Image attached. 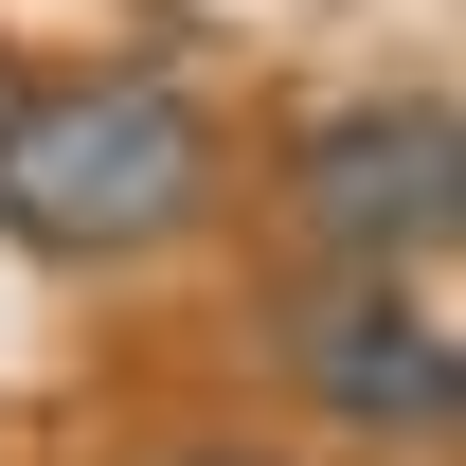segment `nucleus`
Returning <instances> with one entry per match:
<instances>
[{
    "mask_svg": "<svg viewBox=\"0 0 466 466\" xmlns=\"http://www.w3.org/2000/svg\"><path fill=\"white\" fill-rule=\"evenodd\" d=\"M288 233L323 269H449L466 233V126L449 90H359L288 144Z\"/></svg>",
    "mask_w": 466,
    "mask_h": 466,
    "instance_id": "f03ea898",
    "label": "nucleus"
},
{
    "mask_svg": "<svg viewBox=\"0 0 466 466\" xmlns=\"http://www.w3.org/2000/svg\"><path fill=\"white\" fill-rule=\"evenodd\" d=\"M269 341H288V377L341 412L359 449H449L466 431V341L431 305V269H323V288H288Z\"/></svg>",
    "mask_w": 466,
    "mask_h": 466,
    "instance_id": "7ed1b4c3",
    "label": "nucleus"
},
{
    "mask_svg": "<svg viewBox=\"0 0 466 466\" xmlns=\"http://www.w3.org/2000/svg\"><path fill=\"white\" fill-rule=\"evenodd\" d=\"M144 466H288L269 431H179V449H144Z\"/></svg>",
    "mask_w": 466,
    "mask_h": 466,
    "instance_id": "20e7f679",
    "label": "nucleus"
},
{
    "mask_svg": "<svg viewBox=\"0 0 466 466\" xmlns=\"http://www.w3.org/2000/svg\"><path fill=\"white\" fill-rule=\"evenodd\" d=\"M233 198V144L179 72H55L0 108V233L55 269H144Z\"/></svg>",
    "mask_w": 466,
    "mask_h": 466,
    "instance_id": "f257e3e1",
    "label": "nucleus"
}]
</instances>
